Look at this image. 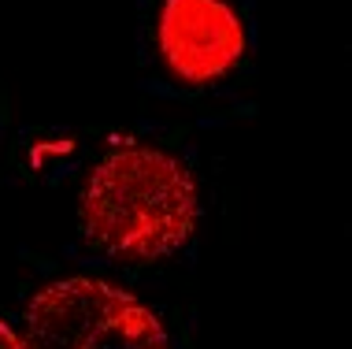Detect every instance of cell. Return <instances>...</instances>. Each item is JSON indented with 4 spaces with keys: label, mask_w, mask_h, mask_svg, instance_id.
<instances>
[{
    "label": "cell",
    "mask_w": 352,
    "mask_h": 349,
    "mask_svg": "<svg viewBox=\"0 0 352 349\" xmlns=\"http://www.w3.org/2000/svg\"><path fill=\"white\" fill-rule=\"evenodd\" d=\"M201 220L189 167L156 145H116L82 190V231L111 257L156 260L182 249Z\"/></svg>",
    "instance_id": "obj_1"
},
{
    "label": "cell",
    "mask_w": 352,
    "mask_h": 349,
    "mask_svg": "<svg viewBox=\"0 0 352 349\" xmlns=\"http://www.w3.org/2000/svg\"><path fill=\"white\" fill-rule=\"evenodd\" d=\"M0 349H23V338H19L4 319H0Z\"/></svg>",
    "instance_id": "obj_5"
},
{
    "label": "cell",
    "mask_w": 352,
    "mask_h": 349,
    "mask_svg": "<svg viewBox=\"0 0 352 349\" xmlns=\"http://www.w3.org/2000/svg\"><path fill=\"white\" fill-rule=\"evenodd\" d=\"M78 349H170V338L164 319L152 308H145L141 301H130L93 327Z\"/></svg>",
    "instance_id": "obj_4"
},
{
    "label": "cell",
    "mask_w": 352,
    "mask_h": 349,
    "mask_svg": "<svg viewBox=\"0 0 352 349\" xmlns=\"http://www.w3.org/2000/svg\"><path fill=\"white\" fill-rule=\"evenodd\" d=\"M130 294L100 279H60L45 286L26 308L23 349H78L85 335L111 313L130 305Z\"/></svg>",
    "instance_id": "obj_3"
},
{
    "label": "cell",
    "mask_w": 352,
    "mask_h": 349,
    "mask_svg": "<svg viewBox=\"0 0 352 349\" xmlns=\"http://www.w3.org/2000/svg\"><path fill=\"white\" fill-rule=\"evenodd\" d=\"M156 37L170 74L189 86L226 78L249 45L241 15L226 0H164Z\"/></svg>",
    "instance_id": "obj_2"
}]
</instances>
